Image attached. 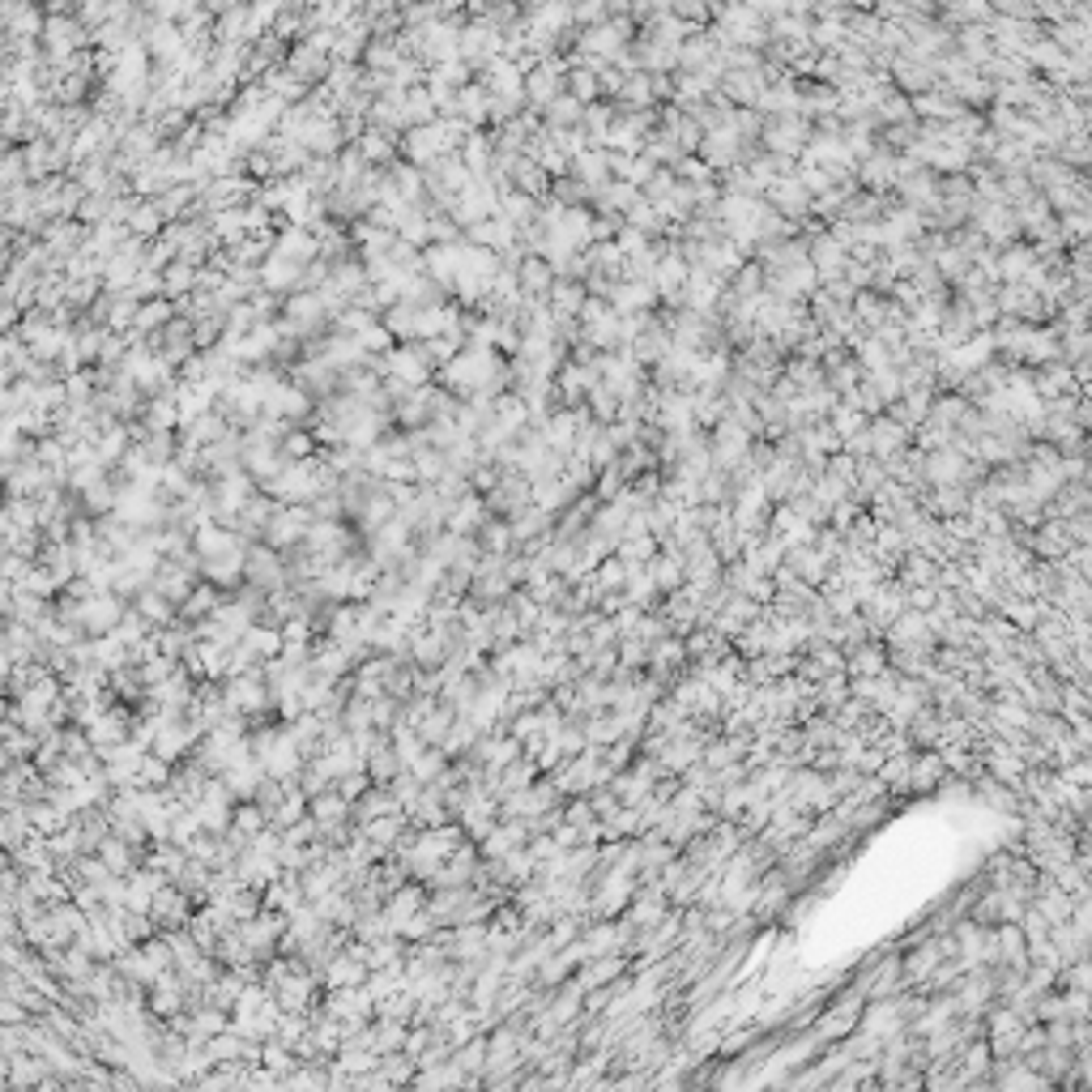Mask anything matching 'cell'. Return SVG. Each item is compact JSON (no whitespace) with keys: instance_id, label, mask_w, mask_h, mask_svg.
Listing matches in <instances>:
<instances>
[{"instance_id":"cell-5","label":"cell","mask_w":1092,"mask_h":1092,"mask_svg":"<svg viewBox=\"0 0 1092 1092\" xmlns=\"http://www.w3.org/2000/svg\"><path fill=\"white\" fill-rule=\"evenodd\" d=\"M218 606H222L218 585H214V581H201L193 593H188V602L180 606V619H188V624H201V619H209Z\"/></svg>"},{"instance_id":"cell-2","label":"cell","mask_w":1092,"mask_h":1092,"mask_svg":"<svg viewBox=\"0 0 1092 1092\" xmlns=\"http://www.w3.org/2000/svg\"><path fill=\"white\" fill-rule=\"evenodd\" d=\"M325 978L308 965H299L295 973H286L278 985H274V999L282 1003V1012H312L316 1007V985Z\"/></svg>"},{"instance_id":"cell-7","label":"cell","mask_w":1092,"mask_h":1092,"mask_svg":"<svg viewBox=\"0 0 1092 1092\" xmlns=\"http://www.w3.org/2000/svg\"><path fill=\"white\" fill-rule=\"evenodd\" d=\"M483 525H487V516H483V503H478V500H461V503H457V512L449 516V530L465 534V538L478 534Z\"/></svg>"},{"instance_id":"cell-6","label":"cell","mask_w":1092,"mask_h":1092,"mask_svg":"<svg viewBox=\"0 0 1092 1092\" xmlns=\"http://www.w3.org/2000/svg\"><path fill=\"white\" fill-rule=\"evenodd\" d=\"M457 713L461 709H453L449 700H440L436 709L427 713V718H422V725H418V734L427 738L431 747H444V738H449V730H453V721H457Z\"/></svg>"},{"instance_id":"cell-3","label":"cell","mask_w":1092,"mask_h":1092,"mask_svg":"<svg viewBox=\"0 0 1092 1092\" xmlns=\"http://www.w3.org/2000/svg\"><path fill=\"white\" fill-rule=\"evenodd\" d=\"M312 819L316 824H342V819H355V803H350L337 785H328V790H321L312 798Z\"/></svg>"},{"instance_id":"cell-8","label":"cell","mask_w":1092,"mask_h":1092,"mask_svg":"<svg viewBox=\"0 0 1092 1092\" xmlns=\"http://www.w3.org/2000/svg\"><path fill=\"white\" fill-rule=\"evenodd\" d=\"M453 1059H457V1067H461V1071H465L469 1079H483V1071H487V1037L465 1041V1046L457 1050Z\"/></svg>"},{"instance_id":"cell-9","label":"cell","mask_w":1092,"mask_h":1092,"mask_svg":"<svg viewBox=\"0 0 1092 1092\" xmlns=\"http://www.w3.org/2000/svg\"><path fill=\"white\" fill-rule=\"evenodd\" d=\"M619 577H624V572H619V568H610V563L602 568V585H619Z\"/></svg>"},{"instance_id":"cell-4","label":"cell","mask_w":1092,"mask_h":1092,"mask_svg":"<svg viewBox=\"0 0 1092 1092\" xmlns=\"http://www.w3.org/2000/svg\"><path fill=\"white\" fill-rule=\"evenodd\" d=\"M393 811H406V807L397 803L393 785H371V790L355 803V824H368V819H380V815H393Z\"/></svg>"},{"instance_id":"cell-1","label":"cell","mask_w":1092,"mask_h":1092,"mask_svg":"<svg viewBox=\"0 0 1092 1092\" xmlns=\"http://www.w3.org/2000/svg\"><path fill=\"white\" fill-rule=\"evenodd\" d=\"M128 615V602L115 590L108 593H90L77 602V624L86 636H111L115 628H120V619Z\"/></svg>"}]
</instances>
